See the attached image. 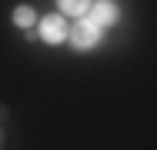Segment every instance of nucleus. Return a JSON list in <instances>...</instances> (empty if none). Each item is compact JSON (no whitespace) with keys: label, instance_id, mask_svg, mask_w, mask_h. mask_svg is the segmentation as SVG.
<instances>
[{"label":"nucleus","instance_id":"obj_6","mask_svg":"<svg viewBox=\"0 0 157 150\" xmlns=\"http://www.w3.org/2000/svg\"><path fill=\"white\" fill-rule=\"evenodd\" d=\"M3 120H7V107L0 103V123H3Z\"/></svg>","mask_w":157,"mask_h":150},{"label":"nucleus","instance_id":"obj_7","mask_svg":"<svg viewBox=\"0 0 157 150\" xmlns=\"http://www.w3.org/2000/svg\"><path fill=\"white\" fill-rule=\"evenodd\" d=\"M0 140H3V133H0Z\"/></svg>","mask_w":157,"mask_h":150},{"label":"nucleus","instance_id":"obj_3","mask_svg":"<svg viewBox=\"0 0 157 150\" xmlns=\"http://www.w3.org/2000/svg\"><path fill=\"white\" fill-rule=\"evenodd\" d=\"M67 20H63V13H50V17H44L40 20V40L44 43H63L67 40Z\"/></svg>","mask_w":157,"mask_h":150},{"label":"nucleus","instance_id":"obj_5","mask_svg":"<svg viewBox=\"0 0 157 150\" xmlns=\"http://www.w3.org/2000/svg\"><path fill=\"white\" fill-rule=\"evenodd\" d=\"M13 24H17L20 30H30L33 24H37V13H33V7H27V3H24V7H13Z\"/></svg>","mask_w":157,"mask_h":150},{"label":"nucleus","instance_id":"obj_4","mask_svg":"<svg viewBox=\"0 0 157 150\" xmlns=\"http://www.w3.org/2000/svg\"><path fill=\"white\" fill-rule=\"evenodd\" d=\"M57 3H60L63 17H87L90 10V0H57Z\"/></svg>","mask_w":157,"mask_h":150},{"label":"nucleus","instance_id":"obj_2","mask_svg":"<svg viewBox=\"0 0 157 150\" xmlns=\"http://www.w3.org/2000/svg\"><path fill=\"white\" fill-rule=\"evenodd\" d=\"M87 17H90L100 30H107V27H114V24L121 20V7H117V0H90Z\"/></svg>","mask_w":157,"mask_h":150},{"label":"nucleus","instance_id":"obj_1","mask_svg":"<svg viewBox=\"0 0 157 150\" xmlns=\"http://www.w3.org/2000/svg\"><path fill=\"white\" fill-rule=\"evenodd\" d=\"M100 33H104V30L97 27L90 17H80L77 24H70V27H67V40L84 54V50H94L97 43H100Z\"/></svg>","mask_w":157,"mask_h":150}]
</instances>
